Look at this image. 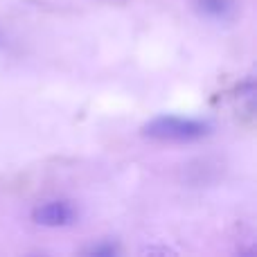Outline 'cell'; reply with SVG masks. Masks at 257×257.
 Returning <instances> with one entry per match:
<instances>
[{
    "label": "cell",
    "mask_w": 257,
    "mask_h": 257,
    "mask_svg": "<svg viewBox=\"0 0 257 257\" xmlns=\"http://www.w3.org/2000/svg\"><path fill=\"white\" fill-rule=\"evenodd\" d=\"M142 133L158 142H196L210 133V124L194 117L158 115L142 126Z\"/></svg>",
    "instance_id": "obj_1"
},
{
    "label": "cell",
    "mask_w": 257,
    "mask_h": 257,
    "mask_svg": "<svg viewBox=\"0 0 257 257\" xmlns=\"http://www.w3.org/2000/svg\"><path fill=\"white\" fill-rule=\"evenodd\" d=\"M32 219L39 226H48V228H61V226H70L77 219V210L70 201H48L34 208Z\"/></svg>",
    "instance_id": "obj_2"
},
{
    "label": "cell",
    "mask_w": 257,
    "mask_h": 257,
    "mask_svg": "<svg viewBox=\"0 0 257 257\" xmlns=\"http://www.w3.org/2000/svg\"><path fill=\"white\" fill-rule=\"evenodd\" d=\"M194 5L199 7L201 14H205L210 18H217V21H226L235 12V3L232 0H194Z\"/></svg>",
    "instance_id": "obj_3"
},
{
    "label": "cell",
    "mask_w": 257,
    "mask_h": 257,
    "mask_svg": "<svg viewBox=\"0 0 257 257\" xmlns=\"http://www.w3.org/2000/svg\"><path fill=\"white\" fill-rule=\"evenodd\" d=\"M88 253H90V255H113V253H115V246H111V244L93 246V248H90Z\"/></svg>",
    "instance_id": "obj_4"
}]
</instances>
